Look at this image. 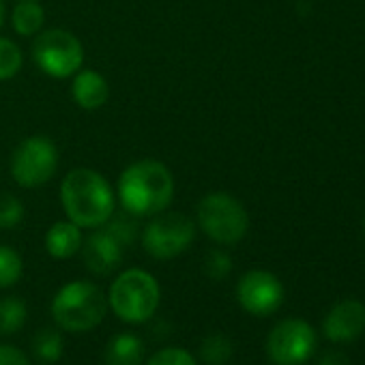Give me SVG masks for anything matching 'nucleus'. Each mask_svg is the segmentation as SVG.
Here are the masks:
<instances>
[{"mask_svg":"<svg viewBox=\"0 0 365 365\" xmlns=\"http://www.w3.org/2000/svg\"><path fill=\"white\" fill-rule=\"evenodd\" d=\"M61 205L69 222L97 230L114 215L116 196L103 174L91 168H76L61 182Z\"/></svg>","mask_w":365,"mask_h":365,"instance_id":"f257e3e1","label":"nucleus"},{"mask_svg":"<svg viewBox=\"0 0 365 365\" xmlns=\"http://www.w3.org/2000/svg\"><path fill=\"white\" fill-rule=\"evenodd\" d=\"M116 192L123 211L135 217H153L172 205L174 176L161 161L142 159L123 170Z\"/></svg>","mask_w":365,"mask_h":365,"instance_id":"f03ea898","label":"nucleus"},{"mask_svg":"<svg viewBox=\"0 0 365 365\" xmlns=\"http://www.w3.org/2000/svg\"><path fill=\"white\" fill-rule=\"evenodd\" d=\"M106 314L108 299L103 290L86 279L65 284L52 301V316L56 324L71 333H84L99 327Z\"/></svg>","mask_w":365,"mask_h":365,"instance_id":"7ed1b4c3","label":"nucleus"},{"mask_svg":"<svg viewBox=\"0 0 365 365\" xmlns=\"http://www.w3.org/2000/svg\"><path fill=\"white\" fill-rule=\"evenodd\" d=\"M161 301L159 282L144 269L123 271L110 286L108 305L127 324H140L155 316Z\"/></svg>","mask_w":365,"mask_h":365,"instance_id":"20e7f679","label":"nucleus"},{"mask_svg":"<svg viewBox=\"0 0 365 365\" xmlns=\"http://www.w3.org/2000/svg\"><path fill=\"white\" fill-rule=\"evenodd\" d=\"M196 220L200 230L220 245H237L250 230L245 207L230 194L215 192L198 202Z\"/></svg>","mask_w":365,"mask_h":365,"instance_id":"39448f33","label":"nucleus"},{"mask_svg":"<svg viewBox=\"0 0 365 365\" xmlns=\"http://www.w3.org/2000/svg\"><path fill=\"white\" fill-rule=\"evenodd\" d=\"M33 61L46 76L65 80L82 69L84 48L73 33L65 29H50L37 35L33 43Z\"/></svg>","mask_w":365,"mask_h":365,"instance_id":"423d86ee","label":"nucleus"},{"mask_svg":"<svg viewBox=\"0 0 365 365\" xmlns=\"http://www.w3.org/2000/svg\"><path fill=\"white\" fill-rule=\"evenodd\" d=\"M196 239V224L182 213L161 211L142 230V245L155 260H170L185 252Z\"/></svg>","mask_w":365,"mask_h":365,"instance_id":"0eeeda50","label":"nucleus"},{"mask_svg":"<svg viewBox=\"0 0 365 365\" xmlns=\"http://www.w3.org/2000/svg\"><path fill=\"white\" fill-rule=\"evenodd\" d=\"M58 170V148L46 135L22 140L11 155V176L20 187L35 190L46 185Z\"/></svg>","mask_w":365,"mask_h":365,"instance_id":"6e6552de","label":"nucleus"},{"mask_svg":"<svg viewBox=\"0 0 365 365\" xmlns=\"http://www.w3.org/2000/svg\"><path fill=\"white\" fill-rule=\"evenodd\" d=\"M316 350V331L301 318H286L267 337V354L275 365H303Z\"/></svg>","mask_w":365,"mask_h":365,"instance_id":"1a4fd4ad","label":"nucleus"},{"mask_svg":"<svg viewBox=\"0 0 365 365\" xmlns=\"http://www.w3.org/2000/svg\"><path fill=\"white\" fill-rule=\"evenodd\" d=\"M239 305L252 316H271L284 301L282 282L269 271H247L237 284Z\"/></svg>","mask_w":365,"mask_h":365,"instance_id":"9d476101","label":"nucleus"},{"mask_svg":"<svg viewBox=\"0 0 365 365\" xmlns=\"http://www.w3.org/2000/svg\"><path fill=\"white\" fill-rule=\"evenodd\" d=\"M327 339L335 344L354 341L365 331V305L356 299H344L331 307L322 322Z\"/></svg>","mask_w":365,"mask_h":365,"instance_id":"9b49d317","label":"nucleus"},{"mask_svg":"<svg viewBox=\"0 0 365 365\" xmlns=\"http://www.w3.org/2000/svg\"><path fill=\"white\" fill-rule=\"evenodd\" d=\"M80 252H82L84 267L91 273H95V275H110V273H114L120 267L125 247L101 226V230L97 228V232H93L82 243Z\"/></svg>","mask_w":365,"mask_h":365,"instance_id":"f8f14e48","label":"nucleus"},{"mask_svg":"<svg viewBox=\"0 0 365 365\" xmlns=\"http://www.w3.org/2000/svg\"><path fill=\"white\" fill-rule=\"evenodd\" d=\"M71 95L82 110H99L110 97V86L106 78L95 69H80L73 76Z\"/></svg>","mask_w":365,"mask_h":365,"instance_id":"ddd939ff","label":"nucleus"},{"mask_svg":"<svg viewBox=\"0 0 365 365\" xmlns=\"http://www.w3.org/2000/svg\"><path fill=\"white\" fill-rule=\"evenodd\" d=\"M82 243H84L82 228L69 220L56 222L46 232V250L56 260H67V258L76 256L82 250Z\"/></svg>","mask_w":365,"mask_h":365,"instance_id":"4468645a","label":"nucleus"},{"mask_svg":"<svg viewBox=\"0 0 365 365\" xmlns=\"http://www.w3.org/2000/svg\"><path fill=\"white\" fill-rule=\"evenodd\" d=\"M144 341L135 333L114 335L103 350V365H142Z\"/></svg>","mask_w":365,"mask_h":365,"instance_id":"2eb2a0df","label":"nucleus"},{"mask_svg":"<svg viewBox=\"0 0 365 365\" xmlns=\"http://www.w3.org/2000/svg\"><path fill=\"white\" fill-rule=\"evenodd\" d=\"M46 24V11L37 0H18L11 14V26L22 37H35Z\"/></svg>","mask_w":365,"mask_h":365,"instance_id":"dca6fc26","label":"nucleus"},{"mask_svg":"<svg viewBox=\"0 0 365 365\" xmlns=\"http://www.w3.org/2000/svg\"><path fill=\"white\" fill-rule=\"evenodd\" d=\"M29 318L26 301L20 297H3L0 299V335L18 333Z\"/></svg>","mask_w":365,"mask_h":365,"instance_id":"f3484780","label":"nucleus"},{"mask_svg":"<svg viewBox=\"0 0 365 365\" xmlns=\"http://www.w3.org/2000/svg\"><path fill=\"white\" fill-rule=\"evenodd\" d=\"M33 352L43 363H56L63 359L65 352V339L61 331L54 329H41L33 339Z\"/></svg>","mask_w":365,"mask_h":365,"instance_id":"a211bd4d","label":"nucleus"},{"mask_svg":"<svg viewBox=\"0 0 365 365\" xmlns=\"http://www.w3.org/2000/svg\"><path fill=\"white\" fill-rule=\"evenodd\" d=\"M232 339L226 333H209L202 341H200V359L207 365H224L230 356H232Z\"/></svg>","mask_w":365,"mask_h":365,"instance_id":"6ab92c4d","label":"nucleus"},{"mask_svg":"<svg viewBox=\"0 0 365 365\" xmlns=\"http://www.w3.org/2000/svg\"><path fill=\"white\" fill-rule=\"evenodd\" d=\"M22 273H24L22 256L9 245H0V290L16 286L22 279Z\"/></svg>","mask_w":365,"mask_h":365,"instance_id":"aec40b11","label":"nucleus"},{"mask_svg":"<svg viewBox=\"0 0 365 365\" xmlns=\"http://www.w3.org/2000/svg\"><path fill=\"white\" fill-rule=\"evenodd\" d=\"M103 228H106L123 247H129V245L135 243V239H138V217L131 215V213H127V211H123L120 215H112V217L103 224Z\"/></svg>","mask_w":365,"mask_h":365,"instance_id":"412c9836","label":"nucleus"},{"mask_svg":"<svg viewBox=\"0 0 365 365\" xmlns=\"http://www.w3.org/2000/svg\"><path fill=\"white\" fill-rule=\"evenodd\" d=\"M24 63L22 50L16 41L0 37V80H11L20 73Z\"/></svg>","mask_w":365,"mask_h":365,"instance_id":"4be33fe9","label":"nucleus"},{"mask_svg":"<svg viewBox=\"0 0 365 365\" xmlns=\"http://www.w3.org/2000/svg\"><path fill=\"white\" fill-rule=\"evenodd\" d=\"M24 220V205L9 192H0V230H11Z\"/></svg>","mask_w":365,"mask_h":365,"instance_id":"5701e85b","label":"nucleus"},{"mask_svg":"<svg viewBox=\"0 0 365 365\" xmlns=\"http://www.w3.org/2000/svg\"><path fill=\"white\" fill-rule=\"evenodd\" d=\"M146 365H198L196 356L185 350V348H178V346H168V348H161L157 350L148 361Z\"/></svg>","mask_w":365,"mask_h":365,"instance_id":"b1692460","label":"nucleus"},{"mask_svg":"<svg viewBox=\"0 0 365 365\" xmlns=\"http://www.w3.org/2000/svg\"><path fill=\"white\" fill-rule=\"evenodd\" d=\"M232 271V258L222 252V250H213L207 254L205 258V273L211 277V279H224L228 277Z\"/></svg>","mask_w":365,"mask_h":365,"instance_id":"393cba45","label":"nucleus"},{"mask_svg":"<svg viewBox=\"0 0 365 365\" xmlns=\"http://www.w3.org/2000/svg\"><path fill=\"white\" fill-rule=\"evenodd\" d=\"M0 365H31V359L11 344H0Z\"/></svg>","mask_w":365,"mask_h":365,"instance_id":"a878e982","label":"nucleus"},{"mask_svg":"<svg viewBox=\"0 0 365 365\" xmlns=\"http://www.w3.org/2000/svg\"><path fill=\"white\" fill-rule=\"evenodd\" d=\"M318 365H350L344 352H335V350H327L320 359Z\"/></svg>","mask_w":365,"mask_h":365,"instance_id":"bb28decb","label":"nucleus"},{"mask_svg":"<svg viewBox=\"0 0 365 365\" xmlns=\"http://www.w3.org/2000/svg\"><path fill=\"white\" fill-rule=\"evenodd\" d=\"M5 24V0H0V29Z\"/></svg>","mask_w":365,"mask_h":365,"instance_id":"cd10ccee","label":"nucleus"}]
</instances>
